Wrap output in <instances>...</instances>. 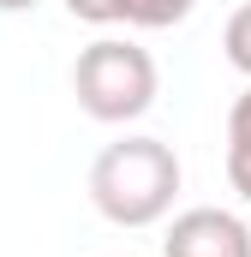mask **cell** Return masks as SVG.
<instances>
[{"label": "cell", "mask_w": 251, "mask_h": 257, "mask_svg": "<svg viewBox=\"0 0 251 257\" xmlns=\"http://www.w3.org/2000/svg\"><path fill=\"white\" fill-rule=\"evenodd\" d=\"M180 180H186V168H180L174 144L132 132V138H114L90 162V203L114 227H156L174 215Z\"/></svg>", "instance_id": "1"}, {"label": "cell", "mask_w": 251, "mask_h": 257, "mask_svg": "<svg viewBox=\"0 0 251 257\" xmlns=\"http://www.w3.org/2000/svg\"><path fill=\"white\" fill-rule=\"evenodd\" d=\"M162 72L150 60V48H138L132 36H96L90 48H78L72 60V96L90 120L102 126H132L156 108Z\"/></svg>", "instance_id": "2"}, {"label": "cell", "mask_w": 251, "mask_h": 257, "mask_svg": "<svg viewBox=\"0 0 251 257\" xmlns=\"http://www.w3.org/2000/svg\"><path fill=\"white\" fill-rule=\"evenodd\" d=\"M162 257H251V227L233 209L197 203V209H180L168 221Z\"/></svg>", "instance_id": "3"}, {"label": "cell", "mask_w": 251, "mask_h": 257, "mask_svg": "<svg viewBox=\"0 0 251 257\" xmlns=\"http://www.w3.org/2000/svg\"><path fill=\"white\" fill-rule=\"evenodd\" d=\"M227 186L251 203V84L227 108Z\"/></svg>", "instance_id": "4"}, {"label": "cell", "mask_w": 251, "mask_h": 257, "mask_svg": "<svg viewBox=\"0 0 251 257\" xmlns=\"http://www.w3.org/2000/svg\"><path fill=\"white\" fill-rule=\"evenodd\" d=\"M197 12V0H126V24L132 30H174Z\"/></svg>", "instance_id": "5"}, {"label": "cell", "mask_w": 251, "mask_h": 257, "mask_svg": "<svg viewBox=\"0 0 251 257\" xmlns=\"http://www.w3.org/2000/svg\"><path fill=\"white\" fill-rule=\"evenodd\" d=\"M221 54H227L233 72H245V78H251V0L227 12V24H221Z\"/></svg>", "instance_id": "6"}, {"label": "cell", "mask_w": 251, "mask_h": 257, "mask_svg": "<svg viewBox=\"0 0 251 257\" xmlns=\"http://www.w3.org/2000/svg\"><path fill=\"white\" fill-rule=\"evenodd\" d=\"M66 12H72L78 24H96V30L126 24V0H66Z\"/></svg>", "instance_id": "7"}, {"label": "cell", "mask_w": 251, "mask_h": 257, "mask_svg": "<svg viewBox=\"0 0 251 257\" xmlns=\"http://www.w3.org/2000/svg\"><path fill=\"white\" fill-rule=\"evenodd\" d=\"M42 0H0V12H36Z\"/></svg>", "instance_id": "8"}]
</instances>
